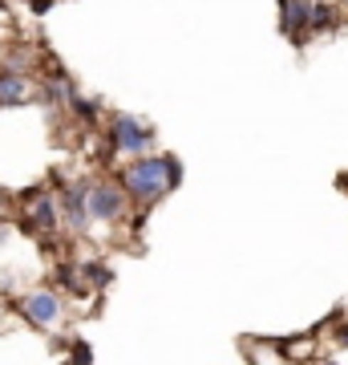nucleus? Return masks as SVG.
I'll return each mask as SVG.
<instances>
[{
    "mask_svg": "<svg viewBox=\"0 0 348 365\" xmlns=\"http://www.w3.org/2000/svg\"><path fill=\"white\" fill-rule=\"evenodd\" d=\"M179 179H182V167L170 155H146V158H138V163L122 175L126 191L134 199H142V203L158 199L162 191H170V187H179Z\"/></svg>",
    "mask_w": 348,
    "mask_h": 365,
    "instance_id": "1",
    "label": "nucleus"
},
{
    "mask_svg": "<svg viewBox=\"0 0 348 365\" xmlns=\"http://www.w3.org/2000/svg\"><path fill=\"white\" fill-rule=\"evenodd\" d=\"M110 146H114V150H126V155H142L146 146H150V134L138 126V118L117 114L114 122H110Z\"/></svg>",
    "mask_w": 348,
    "mask_h": 365,
    "instance_id": "2",
    "label": "nucleus"
},
{
    "mask_svg": "<svg viewBox=\"0 0 348 365\" xmlns=\"http://www.w3.org/2000/svg\"><path fill=\"white\" fill-rule=\"evenodd\" d=\"M85 211H90V220H117L122 211H126V195L102 182V187H90L85 191Z\"/></svg>",
    "mask_w": 348,
    "mask_h": 365,
    "instance_id": "3",
    "label": "nucleus"
},
{
    "mask_svg": "<svg viewBox=\"0 0 348 365\" xmlns=\"http://www.w3.org/2000/svg\"><path fill=\"white\" fill-rule=\"evenodd\" d=\"M21 313H25L33 325L49 329V325H57V317H61V300L53 297V292H33V297L21 300Z\"/></svg>",
    "mask_w": 348,
    "mask_h": 365,
    "instance_id": "4",
    "label": "nucleus"
},
{
    "mask_svg": "<svg viewBox=\"0 0 348 365\" xmlns=\"http://www.w3.org/2000/svg\"><path fill=\"white\" fill-rule=\"evenodd\" d=\"M85 191H90V187H69V191H65V220L73 223V227H85V223H90Z\"/></svg>",
    "mask_w": 348,
    "mask_h": 365,
    "instance_id": "5",
    "label": "nucleus"
},
{
    "mask_svg": "<svg viewBox=\"0 0 348 365\" xmlns=\"http://www.w3.org/2000/svg\"><path fill=\"white\" fill-rule=\"evenodd\" d=\"M21 98H25V78H21V73H4V78H0V106L21 102Z\"/></svg>",
    "mask_w": 348,
    "mask_h": 365,
    "instance_id": "6",
    "label": "nucleus"
},
{
    "mask_svg": "<svg viewBox=\"0 0 348 365\" xmlns=\"http://www.w3.org/2000/svg\"><path fill=\"white\" fill-rule=\"evenodd\" d=\"M53 223H57V203H53V199H41L37 207H33V223H28V227H45V232H49Z\"/></svg>",
    "mask_w": 348,
    "mask_h": 365,
    "instance_id": "7",
    "label": "nucleus"
},
{
    "mask_svg": "<svg viewBox=\"0 0 348 365\" xmlns=\"http://www.w3.org/2000/svg\"><path fill=\"white\" fill-rule=\"evenodd\" d=\"M336 9L332 4H312V16H308V29H332L336 21Z\"/></svg>",
    "mask_w": 348,
    "mask_h": 365,
    "instance_id": "8",
    "label": "nucleus"
},
{
    "mask_svg": "<svg viewBox=\"0 0 348 365\" xmlns=\"http://www.w3.org/2000/svg\"><path fill=\"white\" fill-rule=\"evenodd\" d=\"M81 272L90 276L93 284H110V280H114V272H110V268H102V264H85Z\"/></svg>",
    "mask_w": 348,
    "mask_h": 365,
    "instance_id": "9",
    "label": "nucleus"
},
{
    "mask_svg": "<svg viewBox=\"0 0 348 365\" xmlns=\"http://www.w3.org/2000/svg\"><path fill=\"white\" fill-rule=\"evenodd\" d=\"M49 9H53V0H33V13H37V16H45Z\"/></svg>",
    "mask_w": 348,
    "mask_h": 365,
    "instance_id": "10",
    "label": "nucleus"
},
{
    "mask_svg": "<svg viewBox=\"0 0 348 365\" xmlns=\"http://www.w3.org/2000/svg\"><path fill=\"white\" fill-rule=\"evenodd\" d=\"M73 357H81V361H90L93 353H90V349H85V345H81V341H78V345H73Z\"/></svg>",
    "mask_w": 348,
    "mask_h": 365,
    "instance_id": "11",
    "label": "nucleus"
},
{
    "mask_svg": "<svg viewBox=\"0 0 348 365\" xmlns=\"http://www.w3.org/2000/svg\"><path fill=\"white\" fill-rule=\"evenodd\" d=\"M336 345H348V325H344V329H336Z\"/></svg>",
    "mask_w": 348,
    "mask_h": 365,
    "instance_id": "12",
    "label": "nucleus"
}]
</instances>
